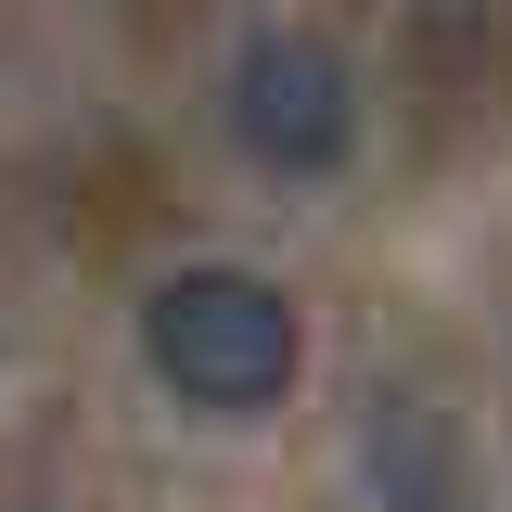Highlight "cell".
Returning a JSON list of instances; mask_svg holds the SVG:
<instances>
[{
	"label": "cell",
	"instance_id": "cell-1",
	"mask_svg": "<svg viewBox=\"0 0 512 512\" xmlns=\"http://www.w3.org/2000/svg\"><path fill=\"white\" fill-rule=\"evenodd\" d=\"M141 359L192 410H282L295 372H308V333H295V295L269 269L205 256V269H167L141 295Z\"/></svg>",
	"mask_w": 512,
	"mask_h": 512
},
{
	"label": "cell",
	"instance_id": "cell-2",
	"mask_svg": "<svg viewBox=\"0 0 512 512\" xmlns=\"http://www.w3.org/2000/svg\"><path fill=\"white\" fill-rule=\"evenodd\" d=\"M231 141H244L256 167H282V180L346 167V141H359V77H346V52L308 39V26H256L244 52H231Z\"/></svg>",
	"mask_w": 512,
	"mask_h": 512
},
{
	"label": "cell",
	"instance_id": "cell-3",
	"mask_svg": "<svg viewBox=\"0 0 512 512\" xmlns=\"http://www.w3.org/2000/svg\"><path fill=\"white\" fill-rule=\"evenodd\" d=\"M13 512H52V500H13Z\"/></svg>",
	"mask_w": 512,
	"mask_h": 512
}]
</instances>
